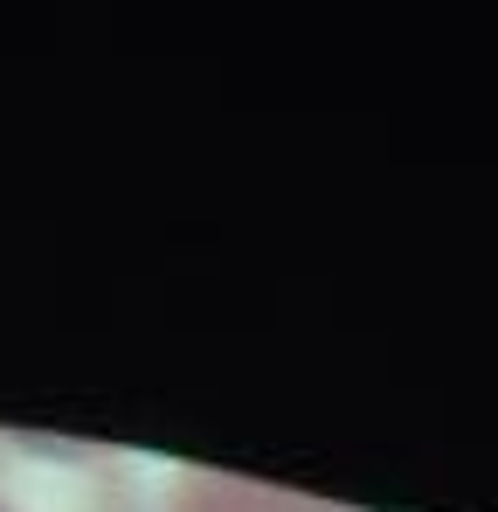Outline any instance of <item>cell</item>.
<instances>
[{
	"label": "cell",
	"instance_id": "6da1fadb",
	"mask_svg": "<svg viewBox=\"0 0 498 512\" xmlns=\"http://www.w3.org/2000/svg\"><path fill=\"white\" fill-rule=\"evenodd\" d=\"M0 512H132V478L90 443L0 436Z\"/></svg>",
	"mask_w": 498,
	"mask_h": 512
},
{
	"label": "cell",
	"instance_id": "7a4b0ae2",
	"mask_svg": "<svg viewBox=\"0 0 498 512\" xmlns=\"http://www.w3.org/2000/svg\"><path fill=\"white\" fill-rule=\"evenodd\" d=\"M160 512H339V506L284 492V485H256L236 471H180Z\"/></svg>",
	"mask_w": 498,
	"mask_h": 512
}]
</instances>
